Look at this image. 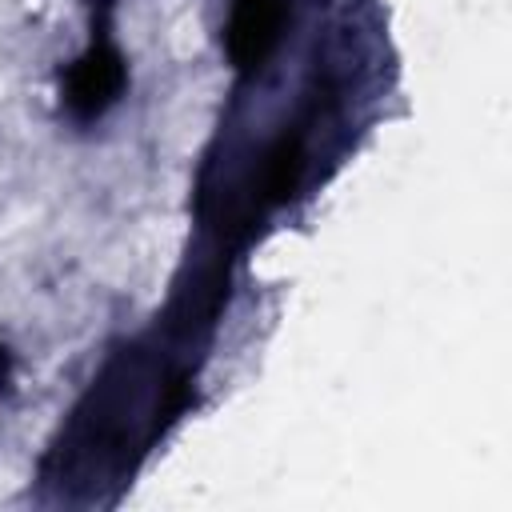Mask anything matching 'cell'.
<instances>
[{"mask_svg":"<svg viewBox=\"0 0 512 512\" xmlns=\"http://www.w3.org/2000/svg\"><path fill=\"white\" fill-rule=\"evenodd\" d=\"M124 88V64L120 52L108 44H92L68 72L64 100L76 116H100Z\"/></svg>","mask_w":512,"mask_h":512,"instance_id":"1","label":"cell"},{"mask_svg":"<svg viewBox=\"0 0 512 512\" xmlns=\"http://www.w3.org/2000/svg\"><path fill=\"white\" fill-rule=\"evenodd\" d=\"M280 16H284V0H236L228 40H232V60L240 68H252L268 56L280 32Z\"/></svg>","mask_w":512,"mask_h":512,"instance_id":"2","label":"cell"}]
</instances>
